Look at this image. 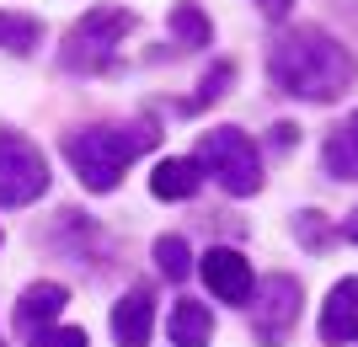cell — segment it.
Wrapping results in <instances>:
<instances>
[{"mask_svg":"<svg viewBox=\"0 0 358 347\" xmlns=\"http://www.w3.org/2000/svg\"><path fill=\"white\" fill-rule=\"evenodd\" d=\"M358 64L331 32L321 27H289L268 43V80L284 96L299 102H337L353 86Z\"/></svg>","mask_w":358,"mask_h":347,"instance_id":"6da1fadb","label":"cell"},{"mask_svg":"<svg viewBox=\"0 0 358 347\" xmlns=\"http://www.w3.org/2000/svg\"><path fill=\"white\" fill-rule=\"evenodd\" d=\"M155 118H134V123H91L64 134V161L75 166V177L86 182L91 193H113L118 177L134 166L145 150H155Z\"/></svg>","mask_w":358,"mask_h":347,"instance_id":"7a4b0ae2","label":"cell"},{"mask_svg":"<svg viewBox=\"0 0 358 347\" xmlns=\"http://www.w3.org/2000/svg\"><path fill=\"white\" fill-rule=\"evenodd\" d=\"M123 32H134V11H123V6H96V11H86L70 32H64L59 64L64 70H80V75H96V70L113 64Z\"/></svg>","mask_w":358,"mask_h":347,"instance_id":"3957f363","label":"cell"},{"mask_svg":"<svg viewBox=\"0 0 358 347\" xmlns=\"http://www.w3.org/2000/svg\"><path fill=\"white\" fill-rule=\"evenodd\" d=\"M198 166L209 171V177H220V187L230 198H252L262 193V155H257V145L241 128H209V134H198Z\"/></svg>","mask_w":358,"mask_h":347,"instance_id":"277c9868","label":"cell"},{"mask_svg":"<svg viewBox=\"0 0 358 347\" xmlns=\"http://www.w3.org/2000/svg\"><path fill=\"white\" fill-rule=\"evenodd\" d=\"M48 193V161L22 134H0V209H22Z\"/></svg>","mask_w":358,"mask_h":347,"instance_id":"5b68a950","label":"cell"},{"mask_svg":"<svg viewBox=\"0 0 358 347\" xmlns=\"http://www.w3.org/2000/svg\"><path fill=\"white\" fill-rule=\"evenodd\" d=\"M299 326V283L284 278V272H273L262 278L252 294V337L262 347H284Z\"/></svg>","mask_w":358,"mask_h":347,"instance_id":"8992f818","label":"cell"},{"mask_svg":"<svg viewBox=\"0 0 358 347\" xmlns=\"http://www.w3.org/2000/svg\"><path fill=\"white\" fill-rule=\"evenodd\" d=\"M198 272H203V283H209L224 304L252 300V262L241 257V251H230V246H209L203 262H198Z\"/></svg>","mask_w":358,"mask_h":347,"instance_id":"52a82bcc","label":"cell"},{"mask_svg":"<svg viewBox=\"0 0 358 347\" xmlns=\"http://www.w3.org/2000/svg\"><path fill=\"white\" fill-rule=\"evenodd\" d=\"M321 342H327V347L358 342V278L331 283L327 304H321Z\"/></svg>","mask_w":358,"mask_h":347,"instance_id":"ba28073f","label":"cell"},{"mask_svg":"<svg viewBox=\"0 0 358 347\" xmlns=\"http://www.w3.org/2000/svg\"><path fill=\"white\" fill-rule=\"evenodd\" d=\"M150 326H155V294L150 288H129L113 304V337H118V347H150Z\"/></svg>","mask_w":358,"mask_h":347,"instance_id":"9c48e42d","label":"cell"},{"mask_svg":"<svg viewBox=\"0 0 358 347\" xmlns=\"http://www.w3.org/2000/svg\"><path fill=\"white\" fill-rule=\"evenodd\" d=\"M203 187V166L198 161H161L155 177H150V193L161 198V203H182V198H193Z\"/></svg>","mask_w":358,"mask_h":347,"instance_id":"30bf717a","label":"cell"},{"mask_svg":"<svg viewBox=\"0 0 358 347\" xmlns=\"http://www.w3.org/2000/svg\"><path fill=\"white\" fill-rule=\"evenodd\" d=\"M64 283H32V288H22V304H16V326L22 332H38V326H48V320L64 310Z\"/></svg>","mask_w":358,"mask_h":347,"instance_id":"8fae6325","label":"cell"},{"mask_svg":"<svg viewBox=\"0 0 358 347\" xmlns=\"http://www.w3.org/2000/svg\"><path fill=\"white\" fill-rule=\"evenodd\" d=\"M166 326H171L177 347H209V337H214V316H209V304H198V300H177Z\"/></svg>","mask_w":358,"mask_h":347,"instance_id":"7c38bea8","label":"cell"},{"mask_svg":"<svg viewBox=\"0 0 358 347\" xmlns=\"http://www.w3.org/2000/svg\"><path fill=\"white\" fill-rule=\"evenodd\" d=\"M321 161H327L331 182H358V112L337 128V134L327 139V150H321Z\"/></svg>","mask_w":358,"mask_h":347,"instance_id":"4fadbf2b","label":"cell"},{"mask_svg":"<svg viewBox=\"0 0 358 347\" xmlns=\"http://www.w3.org/2000/svg\"><path fill=\"white\" fill-rule=\"evenodd\" d=\"M171 32H177L182 48H209L214 43V27L198 6H171Z\"/></svg>","mask_w":358,"mask_h":347,"instance_id":"5bb4252c","label":"cell"},{"mask_svg":"<svg viewBox=\"0 0 358 347\" xmlns=\"http://www.w3.org/2000/svg\"><path fill=\"white\" fill-rule=\"evenodd\" d=\"M38 38H43L38 16H6L0 11V48H6V54H32Z\"/></svg>","mask_w":358,"mask_h":347,"instance_id":"9a60e30c","label":"cell"},{"mask_svg":"<svg viewBox=\"0 0 358 347\" xmlns=\"http://www.w3.org/2000/svg\"><path fill=\"white\" fill-rule=\"evenodd\" d=\"M294 241L305 246V251H327V246L337 241V225H331L327 214L305 209V214H294Z\"/></svg>","mask_w":358,"mask_h":347,"instance_id":"2e32d148","label":"cell"},{"mask_svg":"<svg viewBox=\"0 0 358 347\" xmlns=\"http://www.w3.org/2000/svg\"><path fill=\"white\" fill-rule=\"evenodd\" d=\"M155 267H161L166 278H171V283H182V278L193 272V257H187V241H182V235H161V241H155Z\"/></svg>","mask_w":358,"mask_h":347,"instance_id":"e0dca14e","label":"cell"},{"mask_svg":"<svg viewBox=\"0 0 358 347\" xmlns=\"http://www.w3.org/2000/svg\"><path fill=\"white\" fill-rule=\"evenodd\" d=\"M230 80H236V70H230V64H214L209 75H203V86H198L193 107H209V102H220V96H224V86H230Z\"/></svg>","mask_w":358,"mask_h":347,"instance_id":"ac0fdd59","label":"cell"},{"mask_svg":"<svg viewBox=\"0 0 358 347\" xmlns=\"http://www.w3.org/2000/svg\"><path fill=\"white\" fill-rule=\"evenodd\" d=\"M27 347H91V337L80 326H54V332H38Z\"/></svg>","mask_w":358,"mask_h":347,"instance_id":"d6986e66","label":"cell"},{"mask_svg":"<svg viewBox=\"0 0 358 347\" xmlns=\"http://www.w3.org/2000/svg\"><path fill=\"white\" fill-rule=\"evenodd\" d=\"M252 6H262V16H268V22H284L294 0H252Z\"/></svg>","mask_w":358,"mask_h":347,"instance_id":"ffe728a7","label":"cell"},{"mask_svg":"<svg viewBox=\"0 0 358 347\" xmlns=\"http://www.w3.org/2000/svg\"><path fill=\"white\" fill-rule=\"evenodd\" d=\"M273 139H278V145H299V128H294V123H278V128H273Z\"/></svg>","mask_w":358,"mask_h":347,"instance_id":"44dd1931","label":"cell"},{"mask_svg":"<svg viewBox=\"0 0 358 347\" xmlns=\"http://www.w3.org/2000/svg\"><path fill=\"white\" fill-rule=\"evenodd\" d=\"M343 235H348V241L358 246V209H353V214H348V219H343Z\"/></svg>","mask_w":358,"mask_h":347,"instance_id":"7402d4cb","label":"cell"}]
</instances>
